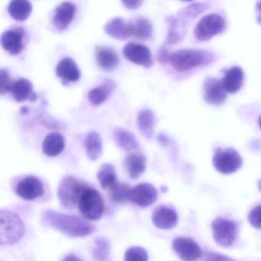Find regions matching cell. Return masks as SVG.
<instances>
[{"label":"cell","mask_w":261,"mask_h":261,"mask_svg":"<svg viewBox=\"0 0 261 261\" xmlns=\"http://www.w3.org/2000/svg\"><path fill=\"white\" fill-rule=\"evenodd\" d=\"M42 224L70 238H84L95 231L91 223L77 215H65L53 210H45L41 215Z\"/></svg>","instance_id":"cell-1"},{"label":"cell","mask_w":261,"mask_h":261,"mask_svg":"<svg viewBox=\"0 0 261 261\" xmlns=\"http://www.w3.org/2000/svg\"><path fill=\"white\" fill-rule=\"evenodd\" d=\"M215 59L213 53L205 50H179L170 54L169 63L175 71L185 72L198 67L211 65Z\"/></svg>","instance_id":"cell-2"},{"label":"cell","mask_w":261,"mask_h":261,"mask_svg":"<svg viewBox=\"0 0 261 261\" xmlns=\"http://www.w3.org/2000/svg\"><path fill=\"white\" fill-rule=\"evenodd\" d=\"M23 222L20 217L11 211H0V244L10 246L16 244L24 234Z\"/></svg>","instance_id":"cell-3"},{"label":"cell","mask_w":261,"mask_h":261,"mask_svg":"<svg viewBox=\"0 0 261 261\" xmlns=\"http://www.w3.org/2000/svg\"><path fill=\"white\" fill-rule=\"evenodd\" d=\"M88 185L72 175L62 178L58 189V198L61 205L67 210H72L79 205V199Z\"/></svg>","instance_id":"cell-4"},{"label":"cell","mask_w":261,"mask_h":261,"mask_svg":"<svg viewBox=\"0 0 261 261\" xmlns=\"http://www.w3.org/2000/svg\"><path fill=\"white\" fill-rule=\"evenodd\" d=\"M77 207L84 218L90 221H97L103 215L105 203L100 192L88 186L81 195Z\"/></svg>","instance_id":"cell-5"},{"label":"cell","mask_w":261,"mask_h":261,"mask_svg":"<svg viewBox=\"0 0 261 261\" xmlns=\"http://www.w3.org/2000/svg\"><path fill=\"white\" fill-rule=\"evenodd\" d=\"M242 159L233 148L218 147L213 155V165L218 172L225 175L237 172L242 166Z\"/></svg>","instance_id":"cell-6"},{"label":"cell","mask_w":261,"mask_h":261,"mask_svg":"<svg viewBox=\"0 0 261 261\" xmlns=\"http://www.w3.org/2000/svg\"><path fill=\"white\" fill-rule=\"evenodd\" d=\"M225 29V19L222 16L218 14H209L204 16L197 24L195 36L197 40L205 42L223 33Z\"/></svg>","instance_id":"cell-7"},{"label":"cell","mask_w":261,"mask_h":261,"mask_svg":"<svg viewBox=\"0 0 261 261\" xmlns=\"http://www.w3.org/2000/svg\"><path fill=\"white\" fill-rule=\"evenodd\" d=\"M212 230L215 242L221 247H230L236 241L238 227L235 221L223 218H216L212 222Z\"/></svg>","instance_id":"cell-8"},{"label":"cell","mask_w":261,"mask_h":261,"mask_svg":"<svg viewBox=\"0 0 261 261\" xmlns=\"http://www.w3.org/2000/svg\"><path fill=\"white\" fill-rule=\"evenodd\" d=\"M123 56L132 63L149 68L153 65L150 50L146 45L129 42L123 48Z\"/></svg>","instance_id":"cell-9"},{"label":"cell","mask_w":261,"mask_h":261,"mask_svg":"<svg viewBox=\"0 0 261 261\" xmlns=\"http://www.w3.org/2000/svg\"><path fill=\"white\" fill-rule=\"evenodd\" d=\"M16 195L27 201H33L44 195V186L37 177L30 175L21 180L15 189Z\"/></svg>","instance_id":"cell-10"},{"label":"cell","mask_w":261,"mask_h":261,"mask_svg":"<svg viewBox=\"0 0 261 261\" xmlns=\"http://www.w3.org/2000/svg\"><path fill=\"white\" fill-rule=\"evenodd\" d=\"M158 192L155 186L149 183H142L131 189L129 201L142 207H146L155 202Z\"/></svg>","instance_id":"cell-11"},{"label":"cell","mask_w":261,"mask_h":261,"mask_svg":"<svg viewBox=\"0 0 261 261\" xmlns=\"http://www.w3.org/2000/svg\"><path fill=\"white\" fill-rule=\"evenodd\" d=\"M172 247L174 251L183 260H195L202 255L198 244L191 238H175L172 242Z\"/></svg>","instance_id":"cell-12"},{"label":"cell","mask_w":261,"mask_h":261,"mask_svg":"<svg viewBox=\"0 0 261 261\" xmlns=\"http://www.w3.org/2000/svg\"><path fill=\"white\" fill-rule=\"evenodd\" d=\"M152 221L154 225L162 230L173 228L178 223V215L173 207L160 205L152 212Z\"/></svg>","instance_id":"cell-13"},{"label":"cell","mask_w":261,"mask_h":261,"mask_svg":"<svg viewBox=\"0 0 261 261\" xmlns=\"http://www.w3.org/2000/svg\"><path fill=\"white\" fill-rule=\"evenodd\" d=\"M25 31L22 28L12 29L4 32L1 36L3 48L10 54L16 56L23 50Z\"/></svg>","instance_id":"cell-14"},{"label":"cell","mask_w":261,"mask_h":261,"mask_svg":"<svg viewBox=\"0 0 261 261\" xmlns=\"http://www.w3.org/2000/svg\"><path fill=\"white\" fill-rule=\"evenodd\" d=\"M204 98L212 105H221L227 98V91L223 87L221 80L208 77L204 83Z\"/></svg>","instance_id":"cell-15"},{"label":"cell","mask_w":261,"mask_h":261,"mask_svg":"<svg viewBox=\"0 0 261 261\" xmlns=\"http://www.w3.org/2000/svg\"><path fill=\"white\" fill-rule=\"evenodd\" d=\"M75 13V5L70 2L62 3L56 9L53 25L60 31L66 30L74 19Z\"/></svg>","instance_id":"cell-16"},{"label":"cell","mask_w":261,"mask_h":261,"mask_svg":"<svg viewBox=\"0 0 261 261\" xmlns=\"http://www.w3.org/2000/svg\"><path fill=\"white\" fill-rule=\"evenodd\" d=\"M56 74L65 83L79 82L82 75L79 67L71 58H65L59 62Z\"/></svg>","instance_id":"cell-17"},{"label":"cell","mask_w":261,"mask_h":261,"mask_svg":"<svg viewBox=\"0 0 261 261\" xmlns=\"http://www.w3.org/2000/svg\"><path fill=\"white\" fill-rule=\"evenodd\" d=\"M107 34L118 40H126L132 36L130 22H126L122 18H114L105 25Z\"/></svg>","instance_id":"cell-18"},{"label":"cell","mask_w":261,"mask_h":261,"mask_svg":"<svg viewBox=\"0 0 261 261\" xmlns=\"http://www.w3.org/2000/svg\"><path fill=\"white\" fill-rule=\"evenodd\" d=\"M13 98L17 102L30 100L31 102L37 100V94L33 91V85L28 79H20L13 82L11 91Z\"/></svg>","instance_id":"cell-19"},{"label":"cell","mask_w":261,"mask_h":261,"mask_svg":"<svg viewBox=\"0 0 261 261\" xmlns=\"http://www.w3.org/2000/svg\"><path fill=\"white\" fill-rule=\"evenodd\" d=\"M244 71L239 66H233L225 73L221 79V83L224 90L229 94L238 92L243 85Z\"/></svg>","instance_id":"cell-20"},{"label":"cell","mask_w":261,"mask_h":261,"mask_svg":"<svg viewBox=\"0 0 261 261\" xmlns=\"http://www.w3.org/2000/svg\"><path fill=\"white\" fill-rule=\"evenodd\" d=\"M65 141L63 135L54 132L48 134L42 145V152L48 157H55L62 153L65 149Z\"/></svg>","instance_id":"cell-21"},{"label":"cell","mask_w":261,"mask_h":261,"mask_svg":"<svg viewBox=\"0 0 261 261\" xmlns=\"http://www.w3.org/2000/svg\"><path fill=\"white\" fill-rule=\"evenodd\" d=\"M116 85L112 80H105L102 85L93 88L88 93V100L94 106H98L106 101L115 89Z\"/></svg>","instance_id":"cell-22"},{"label":"cell","mask_w":261,"mask_h":261,"mask_svg":"<svg viewBox=\"0 0 261 261\" xmlns=\"http://www.w3.org/2000/svg\"><path fill=\"white\" fill-rule=\"evenodd\" d=\"M124 165L129 177L137 179L146 170V159L141 154L134 152L126 157Z\"/></svg>","instance_id":"cell-23"},{"label":"cell","mask_w":261,"mask_h":261,"mask_svg":"<svg viewBox=\"0 0 261 261\" xmlns=\"http://www.w3.org/2000/svg\"><path fill=\"white\" fill-rule=\"evenodd\" d=\"M96 58L97 65L105 71H113L120 62L117 53L111 48L106 47H98L97 48Z\"/></svg>","instance_id":"cell-24"},{"label":"cell","mask_w":261,"mask_h":261,"mask_svg":"<svg viewBox=\"0 0 261 261\" xmlns=\"http://www.w3.org/2000/svg\"><path fill=\"white\" fill-rule=\"evenodd\" d=\"M155 123V115L150 110L143 109L138 113L137 118V127L140 134L146 139L152 138Z\"/></svg>","instance_id":"cell-25"},{"label":"cell","mask_w":261,"mask_h":261,"mask_svg":"<svg viewBox=\"0 0 261 261\" xmlns=\"http://www.w3.org/2000/svg\"><path fill=\"white\" fill-rule=\"evenodd\" d=\"M114 139L117 146L126 152L137 150L140 146L135 136L123 128L117 127L114 129Z\"/></svg>","instance_id":"cell-26"},{"label":"cell","mask_w":261,"mask_h":261,"mask_svg":"<svg viewBox=\"0 0 261 261\" xmlns=\"http://www.w3.org/2000/svg\"><path fill=\"white\" fill-rule=\"evenodd\" d=\"M33 11V6L29 0H11L9 4L8 12L15 20L22 22L27 20Z\"/></svg>","instance_id":"cell-27"},{"label":"cell","mask_w":261,"mask_h":261,"mask_svg":"<svg viewBox=\"0 0 261 261\" xmlns=\"http://www.w3.org/2000/svg\"><path fill=\"white\" fill-rule=\"evenodd\" d=\"M85 149L87 155L91 161H96L100 158L103 152V143L100 134L97 132H90L85 140Z\"/></svg>","instance_id":"cell-28"},{"label":"cell","mask_w":261,"mask_h":261,"mask_svg":"<svg viewBox=\"0 0 261 261\" xmlns=\"http://www.w3.org/2000/svg\"><path fill=\"white\" fill-rule=\"evenodd\" d=\"M132 36L142 40H148L152 36V25L146 17H138L130 21Z\"/></svg>","instance_id":"cell-29"},{"label":"cell","mask_w":261,"mask_h":261,"mask_svg":"<svg viewBox=\"0 0 261 261\" xmlns=\"http://www.w3.org/2000/svg\"><path fill=\"white\" fill-rule=\"evenodd\" d=\"M97 178L103 189L111 190L118 183L115 168L112 164L105 163L102 165L97 174Z\"/></svg>","instance_id":"cell-30"},{"label":"cell","mask_w":261,"mask_h":261,"mask_svg":"<svg viewBox=\"0 0 261 261\" xmlns=\"http://www.w3.org/2000/svg\"><path fill=\"white\" fill-rule=\"evenodd\" d=\"M92 255L97 260H108L111 255V244L105 238H97L94 240Z\"/></svg>","instance_id":"cell-31"},{"label":"cell","mask_w":261,"mask_h":261,"mask_svg":"<svg viewBox=\"0 0 261 261\" xmlns=\"http://www.w3.org/2000/svg\"><path fill=\"white\" fill-rule=\"evenodd\" d=\"M131 189L128 185L117 183L111 189V199L115 203L129 201Z\"/></svg>","instance_id":"cell-32"},{"label":"cell","mask_w":261,"mask_h":261,"mask_svg":"<svg viewBox=\"0 0 261 261\" xmlns=\"http://www.w3.org/2000/svg\"><path fill=\"white\" fill-rule=\"evenodd\" d=\"M207 8H208V6L207 4L196 3V4H192V5L183 9L178 14L186 18L188 20H192L207 10Z\"/></svg>","instance_id":"cell-33"},{"label":"cell","mask_w":261,"mask_h":261,"mask_svg":"<svg viewBox=\"0 0 261 261\" xmlns=\"http://www.w3.org/2000/svg\"><path fill=\"white\" fill-rule=\"evenodd\" d=\"M148 258L146 250L140 247H129L124 255V260L126 261H146Z\"/></svg>","instance_id":"cell-34"},{"label":"cell","mask_w":261,"mask_h":261,"mask_svg":"<svg viewBox=\"0 0 261 261\" xmlns=\"http://www.w3.org/2000/svg\"><path fill=\"white\" fill-rule=\"evenodd\" d=\"M1 85H0V93L1 95L7 94L11 91L12 87H13V82L10 79V74L8 71L5 69H1Z\"/></svg>","instance_id":"cell-35"},{"label":"cell","mask_w":261,"mask_h":261,"mask_svg":"<svg viewBox=\"0 0 261 261\" xmlns=\"http://www.w3.org/2000/svg\"><path fill=\"white\" fill-rule=\"evenodd\" d=\"M248 221L255 228L261 229V204L250 211Z\"/></svg>","instance_id":"cell-36"},{"label":"cell","mask_w":261,"mask_h":261,"mask_svg":"<svg viewBox=\"0 0 261 261\" xmlns=\"http://www.w3.org/2000/svg\"><path fill=\"white\" fill-rule=\"evenodd\" d=\"M123 5L129 10H137L143 4V0H121Z\"/></svg>","instance_id":"cell-37"},{"label":"cell","mask_w":261,"mask_h":261,"mask_svg":"<svg viewBox=\"0 0 261 261\" xmlns=\"http://www.w3.org/2000/svg\"><path fill=\"white\" fill-rule=\"evenodd\" d=\"M169 56H170V54L168 51L167 48L166 47H162L159 51L157 59L160 63L166 64L169 62Z\"/></svg>","instance_id":"cell-38"},{"label":"cell","mask_w":261,"mask_h":261,"mask_svg":"<svg viewBox=\"0 0 261 261\" xmlns=\"http://www.w3.org/2000/svg\"><path fill=\"white\" fill-rule=\"evenodd\" d=\"M64 259H65V260H73V259H74V260H79V259H80V258L76 257L74 254H69Z\"/></svg>","instance_id":"cell-39"},{"label":"cell","mask_w":261,"mask_h":261,"mask_svg":"<svg viewBox=\"0 0 261 261\" xmlns=\"http://www.w3.org/2000/svg\"><path fill=\"white\" fill-rule=\"evenodd\" d=\"M28 112V108H25V107H24V108H22V110H21V113H22V114H27Z\"/></svg>","instance_id":"cell-40"},{"label":"cell","mask_w":261,"mask_h":261,"mask_svg":"<svg viewBox=\"0 0 261 261\" xmlns=\"http://www.w3.org/2000/svg\"><path fill=\"white\" fill-rule=\"evenodd\" d=\"M257 9L259 10V11L261 13V2H259L257 5Z\"/></svg>","instance_id":"cell-41"},{"label":"cell","mask_w":261,"mask_h":261,"mask_svg":"<svg viewBox=\"0 0 261 261\" xmlns=\"http://www.w3.org/2000/svg\"><path fill=\"white\" fill-rule=\"evenodd\" d=\"M259 126H260V128H261V116H260V117H259Z\"/></svg>","instance_id":"cell-42"},{"label":"cell","mask_w":261,"mask_h":261,"mask_svg":"<svg viewBox=\"0 0 261 261\" xmlns=\"http://www.w3.org/2000/svg\"><path fill=\"white\" fill-rule=\"evenodd\" d=\"M259 190H260V192H261V180H260V181H259Z\"/></svg>","instance_id":"cell-43"},{"label":"cell","mask_w":261,"mask_h":261,"mask_svg":"<svg viewBox=\"0 0 261 261\" xmlns=\"http://www.w3.org/2000/svg\"><path fill=\"white\" fill-rule=\"evenodd\" d=\"M181 1H184V2H190V1H192V0H181Z\"/></svg>","instance_id":"cell-44"}]
</instances>
